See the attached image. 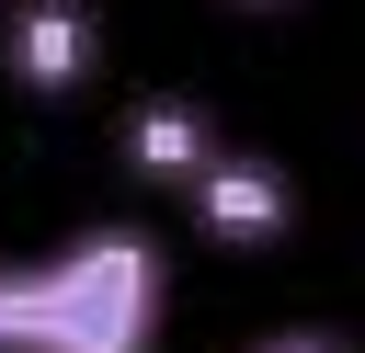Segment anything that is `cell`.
<instances>
[{
  "instance_id": "cell-1",
  "label": "cell",
  "mask_w": 365,
  "mask_h": 353,
  "mask_svg": "<svg viewBox=\"0 0 365 353\" xmlns=\"http://www.w3.org/2000/svg\"><path fill=\"white\" fill-rule=\"evenodd\" d=\"M171 251L137 216H91L34 262H0V353H160Z\"/></svg>"
},
{
  "instance_id": "cell-2",
  "label": "cell",
  "mask_w": 365,
  "mask_h": 353,
  "mask_svg": "<svg viewBox=\"0 0 365 353\" xmlns=\"http://www.w3.org/2000/svg\"><path fill=\"white\" fill-rule=\"evenodd\" d=\"M0 68H11L34 102H68V91L103 68L91 0H11V11H0Z\"/></svg>"
},
{
  "instance_id": "cell-3",
  "label": "cell",
  "mask_w": 365,
  "mask_h": 353,
  "mask_svg": "<svg viewBox=\"0 0 365 353\" xmlns=\"http://www.w3.org/2000/svg\"><path fill=\"white\" fill-rule=\"evenodd\" d=\"M182 205H194V228H205L217 251H262V239H285V216H297L285 171H274V159H240V148H217V159L182 182Z\"/></svg>"
},
{
  "instance_id": "cell-4",
  "label": "cell",
  "mask_w": 365,
  "mask_h": 353,
  "mask_svg": "<svg viewBox=\"0 0 365 353\" xmlns=\"http://www.w3.org/2000/svg\"><path fill=\"white\" fill-rule=\"evenodd\" d=\"M205 159H217V125H205V102H182V91H148V102L125 114V171H137V182L182 194Z\"/></svg>"
},
{
  "instance_id": "cell-5",
  "label": "cell",
  "mask_w": 365,
  "mask_h": 353,
  "mask_svg": "<svg viewBox=\"0 0 365 353\" xmlns=\"http://www.w3.org/2000/svg\"><path fill=\"white\" fill-rule=\"evenodd\" d=\"M240 353H342L331 330H262V342H240Z\"/></svg>"
},
{
  "instance_id": "cell-6",
  "label": "cell",
  "mask_w": 365,
  "mask_h": 353,
  "mask_svg": "<svg viewBox=\"0 0 365 353\" xmlns=\"http://www.w3.org/2000/svg\"><path fill=\"white\" fill-rule=\"evenodd\" d=\"M228 11H285V0H228Z\"/></svg>"
}]
</instances>
